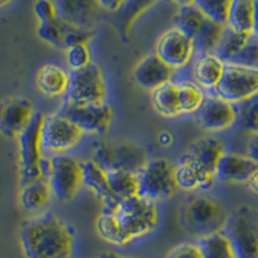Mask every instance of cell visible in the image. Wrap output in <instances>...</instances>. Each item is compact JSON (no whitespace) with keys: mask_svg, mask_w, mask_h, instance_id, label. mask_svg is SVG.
Instances as JSON below:
<instances>
[{"mask_svg":"<svg viewBox=\"0 0 258 258\" xmlns=\"http://www.w3.org/2000/svg\"><path fill=\"white\" fill-rule=\"evenodd\" d=\"M59 112L77 124L83 133H103L112 121V107L105 102L79 103L66 100Z\"/></svg>","mask_w":258,"mask_h":258,"instance_id":"13","label":"cell"},{"mask_svg":"<svg viewBox=\"0 0 258 258\" xmlns=\"http://www.w3.org/2000/svg\"><path fill=\"white\" fill-rule=\"evenodd\" d=\"M156 2L158 0H126V3L120 9V25L124 34H126L133 22Z\"/></svg>","mask_w":258,"mask_h":258,"instance_id":"35","label":"cell"},{"mask_svg":"<svg viewBox=\"0 0 258 258\" xmlns=\"http://www.w3.org/2000/svg\"><path fill=\"white\" fill-rule=\"evenodd\" d=\"M107 173V179L111 191L119 200L138 195V178L137 173L129 170H110Z\"/></svg>","mask_w":258,"mask_h":258,"instance_id":"29","label":"cell"},{"mask_svg":"<svg viewBox=\"0 0 258 258\" xmlns=\"http://www.w3.org/2000/svg\"><path fill=\"white\" fill-rule=\"evenodd\" d=\"M68 100L79 103L105 102L106 85L102 71L96 63L69 74Z\"/></svg>","mask_w":258,"mask_h":258,"instance_id":"10","label":"cell"},{"mask_svg":"<svg viewBox=\"0 0 258 258\" xmlns=\"http://www.w3.org/2000/svg\"><path fill=\"white\" fill-rule=\"evenodd\" d=\"M92 160L105 172L121 169L138 173L149 159L138 145L131 141H119L98 145L94 149Z\"/></svg>","mask_w":258,"mask_h":258,"instance_id":"7","label":"cell"},{"mask_svg":"<svg viewBox=\"0 0 258 258\" xmlns=\"http://www.w3.org/2000/svg\"><path fill=\"white\" fill-rule=\"evenodd\" d=\"M248 183V187L253 191L254 194L258 195V168L252 173V176L249 177V179L246 181Z\"/></svg>","mask_w":258,"mask_h":258,"instance_id":"45","label":"cell"},{"mask_svg":"<svg viewBox=\"0 0 258 258\" xmlns=\"http://www.w3.org/2000/svg\"><path fill=\"white\" fill-rule=\"evenodd\" d=\"M11 2H12V0H0V8H2V7L8 6V4L11 3Z\"/></svg>","mask_w":258,"mask_h":258,"instance_id":"49","label":"cell"},{"mask_svg":"<svg viewBox=\"0 0 258 258\" xmlns=\"http://www.w3.org/2000/svg\"><path fill=\"white\" fill-rule=\"evenodd\" d=\"M125 3L126 0H98L101 8L109 12H119Z\"/></svg>","mask_w":258,"mask_h":258,"instance_id":"43","label":"cell"},{"mask_svg":"<svg viewBox=\"0 0 258 258\" xmlns=\"http://www.w3.org/2000/svg\"><path fill=\"white\" fill-rule=\"evenodd\" d=\"M155 54L174 70L185 68L192 58V39L173 27L159 38Z\"/></svg>","mask_w":258,"mask_h":258,"instance_id":"14","label":"cell"},{"mask_svg":"<svg viewBox=\"0 0 258 258\" xmlns=\"http://www.w3.org/2000/svg\"><path fill=\"white\" fill-rule=\"evenodd\" d=\"M236 123L250 135L258 131V93L236 103Z\"/></svg>","mask_w":258,"mask_h":258,"instance_id":"33","label":"cell"},{"mask_svg":"<svg viewBox=\"0 0 258 258\" xmlns=\"http://www.w3.org/2000/svg\"><path fill=\"white\" fill-rule=\"evenodd\" d=\"M254 34H258V0H254Z\"/></svg>","mask_w":258,"mask_h":258,"instance_id":"47","label":"cell"},{"mask_svg":"<svg viewBox=\"0 0 258 258\" xmlns=\"http://www.w3.org/2000/svg\"><path fill=\"white\" fill-rule=\"evenodd\" d=\"M44 117L43 112H34L30 123L17 137L22 186L38 178H43L40 163L44 156L43 155V147H41V128H43Z\"/></svg>","mask_w":258,"mask_h":258,"instance_id":"5","label":"cell"},{"mask_svg":"<svg viewBox=\"0 0 258 258\" xmlns=\"http://www.w3.org/2000/svg\"><path fill=\"white\" fill-rule=\"evenodd\" d=\"M34 13L40 24L41 22H49L58 17L54 0H36L34 4Z\"/></svg>","mask_w":258,"mask_h":258,"instance_id":"41","label":"cell"},{"mask_svg":"<svg viewBox=\"0 0 258 258\" xmlns=\"http://www.w3.org/2000/svg\"><path fill=\"white\" fill-rule=\"evenodd\" d=\"M167 258H203V254L198 244L182 243L169 250Z\"/></svg>","mask_w":258,"mask_h":258,"instance_id":"42","label":"cell"},{"mask_svg":"<svg viewBox=\"0 0 258 258\" xmlns=\"http://www.w3.org/2000/svg\"><path fill=\"white\" fill-rule=\"evenodd\" d=\"M36 84L47 96H61L68 91L69 74L56 64H45L38 73Z\"/></svg>","mask_w":258,"mask_h":258,"instance_id":"23","label":"cell"},{"mask_svg":"<svg viewBox=\"0 0 258 258\" xmlns=\"http://www.w3.org/2000/svg\"><path fill=\"white\" fill-rule=\"evenodd\" d=\"M225 153V144L216 136L198 138L188 149L185 156L203 177V190H208L214 185L216 168L221 156Z\"/></svg>","mask_w":258,"mask_h":258,"instance_id":"11","label":"cell"},{"mask_svg":"<svg viewBox=\"0 0 258 258\" xmlns=\"http://www.w3.org/2000/svg\"><path fill=\"white\" fill-rule=\"evenodd\" d=\"M66 29H68V24H64L63 21L57 17L56 20L49 21V22L39 24L38 35L41 40H44L48 44L61 48L63 47V38Z\"/></svg>","mask_w":258,"mask_h":258,"instance_id":"36","label":"cell"},{"mask_svg":"<svg viewBox=\"0 0 258 258\" xmlns=\"http://www.w3.org/2000/svg\"><path fill=\"white\" fill-rule=\"evenodd\" d=\"M48 183L52 194L61 202H70L83 186L82 161L70 155L57 154L50 158Z\"/></svg>","mask_w":258,"mask_h":258,"instance_id":"9","label":"cell"},{"mask_svg":"<svg viewBox=\"0 0 258 258\" xmlns=\"http://www.w3.org/2000/svg\"><path fill=\"white\" fill-rule=\"evenodd\" d=\"M31 101L25 97H13L0 102V133L15 138L27 126L34 115Z\"/></svg>","mask_w":258,"mask_h":258,"instance_id":"16","label":"cell"},{"mask_svg":"<svg viewBox=\"0 0 258 258\" xmlns=\"http://www.w3.org/2000/svg\"><path fill=\"white\" fill-rule=\"evenodd\" d=\"M100 258H129V257H124V255L117 254L115 252H103L101 253Z\"/></svg>","mask_w":258,"mask_h":258,"instance_id":"46","label":"cell"},{"mask_svg":"<svg viewBox=\"0 0 258 258\" xmlns=\"http://www.w3.org/2000/svg\"><path fill=\"white\" fill-rule=\"evenodd\" d=\"M226 25L236 31H254V0H231Z\"/></svg>","mask_w":258,"mask_h":258,"instance_id":"24","label":"cell"},{"mask_svg":"<svg viewBox=\"0 0 258 258\" xmlns=\"http://www.w3.org/2000/svg\"><path fill=\"white\" fill-rule=\"evenodd\" d=\"M137 178L138 195L153 202L172 197L177 188L174 165L164 158L147 160L137 173Z\"/></svg>","mask_w":258,"mask_h":258,"instance_id":"6","label":"cell"},{"mask_svg":"<svg viewBox=\"0 0 258 258\" xmlns=\"http://www.w3.org/2000/svg\"><path fill=\"white\" fill-rule=\"evenodd\" d=\"M206 20L207 17L203 15L202 11L195 4H191V6L179 7L174 22H176V29L192 39Z\"/></svg>","mask_w":258,"mask_h":258,"instance_id":"30","label":"cell"},{"mask_svg":"<svg viewBox=\"0 0 258 258\" xmlns=\"http://www.w3.org/2000/svg\"><path fill=\"white\" fill-rule=\"evenodd\" d=\"M96 229L98 231V235L106 241L116 244V245H125L120 227L117 225L116 218L112 212L103 211V213L97 218Z\"/></svg>","mask_w":258,"mask_h":258,"instance_id":"34","label":"cell"},{"mask_svg":"<svg viewBox=\"0 0 258 258\" xmlns=\"http://www.w3.org/2000/svg\"><path fill=\"white\" fill-rule=\"evenodd\" d=\"M199 248L203 258H236L229 238L223 231L199 239Z\"/></svg>","mask_w":258,"mask_h":258,"instance_id":"28","label":"cell"},{"mask_svg":"<svg viewBox=\"0 0 258 258\" xmlns=\"http://www.w3.org/2000/svg\"><path fill=\"white\" fill-rule=\"evenodd\" d=\"M174 69L159 58L155 53L145 57L135 68L133 77L138 85L147 91H154L160 85L172 82Z\"/></svg>","mask_w":258,"mask_h":258,"instance_id":"19","label":"cell"},{"mask_svg":"<svg viewBox=\"0 0 258 258\" xmlns=\"http://www.w3.org/2000/svg\"><path fill=\"white\" fill-rule=\"evenodd\" d=\"M227 218L229 213L220 202L203 195L188 198L179 213L182 229L199 239L222 231Z\"/></svg>","mask_w":258,"mask_h":258,"instance_id":"2","label":"cell"},{"mask_svg":"<svg viewBox=\"0 0 258 258\" xmlns=\"http://www.w3.org/2000/svg\"><path fill=\"white\" fill-rule=\"evenodd\" d=\"M20 244L26 258H73L74 232L52 212L24 221Z\"/></svg>","mask_w":258,"mask_h":258,"instance_id":"1","label":"cell"},{"mask_svg":"<svg viewBox=\"0 0 258 258\" xmlns=\"http://www.w3.org/2000/svg\"><path fill=\"white\" fill-rule=\"evenodd\" d=\"M68 64L71 71L80 70L91 63V52L87 45H74L68 48Z\"/></svg>","mask_w":258,"mask_h":258,"instance_id":"39","label":"cell"},{"mask_svg":"<svg viewBox=\"0 0 258 258\" xmlns=\"http://www.w3.org/2000/svg\"><path fill=\"white\" fill-rule=\"evenodd\" d=\"M52 191L47 178H38L22 186L20 204L26 212H39L49 203Z\"/></svg>","mask_w":258,"mask_h":258,"instance_id":"22","label":"cell"},{"mask_svg":"<svg viewBox=\"0 0 258 258\" xmlns=\"http://www.w3.org/2000/svg\"><path fill=\"white\" fill-rule=\"evenodd\" d=\"M198 121L209 132H221L236 123V106L221 97L206 96L198 110Z\"/></svg>","mask_w":258,"mask_h":258,"instance_id":"15","label":"cell"},{"mask_svg":"<svg viewBox=\"0 0 258 258\" xmlns=\"http://www.w3.org/2000/svg\"><path fill=\"white\" fill-rule=\"evenodd\" d=\"M91 39V29H83V27H75L68 25V29H66V32H64L63 47L70 48L74 47V45H88Z\"/></svg>","mask_w":258,"mask_h":258,"instance_id":"40","label":"cell"},{"mask_svg":"<svg viewBox=\"0 0 258 258\" xmlns=\"http://www.w3.org/2000/svg\"><path fill=\"white\" fill-rule=\"evenodd\" d=\"M112 213L125 244L153 231L159 220L155 202L140 195L120 200Z\"/></svg>","mask_w":258,"mask_h":258,"instance_id":"3","label":"cell"},{"mask_svg":"<svg viewBox=\"0 0 258 258\" xmlns=\"http://www.w3.org/2000/svg\"><path fill=\"white\" fill-rule=\"evenodd\" d=\"M232 63L246 68H258V34L252 32L248 36L245 45Z\"/></svg>","mask_w":258,"mask_h":258,"instance_id":"38","label":"cell"},{"mask_svg":"<svg viewBox=\"0 0 258 258\" xmlns=\"http://www.w3.org/2000/svg\"><path fill=\"white\" fill-rule=\"evenodd\" d=\"M174 179L177 187L186 191H192L197 188H203V177L198 169L191 164V161L186 156L181 159L179 164L174 167Z\"/></svg>","mask_w":258,"mask_h":258,"instance_id":"32","label":"cell"},{"mask_svg":"<svg viewBox=\"0 0 258 258\" xmlns=\"http://www.w3.org/2000/svg\"><path fill=\"white\" fill-rule=\"evenodd\" d=\"M177 85H178L179 112L182 114L198 112L206 98L203 89L192 82H182Z\"/></svg>","mask_w":258,"mask_h":258,"instance_id":"31","label":"cell"},{"mask_svg":"<svg viewBox=\"0 0 258 258\" xmlns=\"http://www.w3.org/2000/svg\"><path fill=\"white\" fill-rule=\"evenodd\" d=\"M258 93V68L226 63L225 71L213 94L222 100L236 103L243 102Z\"/></svg>","mask_w":258,"mask_h":258,"instance_id":"8","label":"cell"},{"mask_svg":"<svg viewBox=\"0 0 258 258\" xmlns=\"http://www.w3.org/2000/svg\"><path fill=\"white\" fill-rule=\"evenodd\" d=\"M249 35L250 34L236 31L226 25L220 43L213 54H216L225 63H232L245 45Z\"/></svg>","mask_w":258,"mask_h":258,"instance_id":"25","label":"cell"},{"mask_svg":"<svg viewBox=\"0 0 258 258\" xmlns=\"http://www.w3.org/2000/svg\"><path fill=\"white\" fill-rule=\"evenodd\" d=\"M236 258H258V209L241 206L229 214L225 229Z\"/></svg>","mask_w":258,"mask_h":258,"instance_id":"4","label":"cell"},{"mask_svg":"<svg viewBox=\"0 0 258 258\" xmlns=\"http://www.w3.org/2000/svg\"><path fill=\"white\" fill-rule=\"evenodd\" d=\"M82 136V129L58 111L44 117L41 128V147L43 151L64 153L79 144Z\"/></svg>","mask_w":258,"mask_h":258,"instance_id":"12","label":"cell"},{"mask_svg":"<svg viewBox=\"0 0 258 258\" xmlns=\"http://www.w3.org/2000/svg\"><path fill=\"white\" fill-rule=\"evenodd\" d=\"M225 66V62L221 61L213 53L199 54L192 66L194 83L202 89L213 91L222 78Z\"/></svg>","mask_w":258,"mask_h":258,"instance_id":"21","label":"cell"},{"mask_svg":"<svg viewBox=\"0 0 258 258\" xmlns=\"http://www.w3.org/2000/svg\"><path fill=\"white\" fill-rule=\"evenodd\" d=\"M154 109L163 116H176L179 112L178 85L174 82H168L155 88L151 94Z\"/></svg>","mask_w":258,"mask_h":258,"instance_id":"26","label":"cell"},{"mask_svg":"<svg viewBox=\"0 0 258 258\" xmlns=\"http://www.w3.org/2000/svg\"><path fill=\"white\" fill-rule=\"evenodd\" d=\"M57 16L64 24L91 29L101 8L98 0H54Z\"/></svg>","mask_w":258,"mask_h":258,"instance_id":"17","label":"cell"},{"mask_svg":"<svg viewBox=\"0 0 258 258\" xmlns=\"http://www.w3.org/2000/svg\"><path fill=\"white\" fill-rule=\"evenodd\" d=\"M225 26V24H220V22L207 18L199 31L197 32V35L192 38L194 52H197L198 54L214 53L218 43H220Z\"/></svg>","mask_w":258,"mask_h":258,"instance_id":"27","label":"cell"},{"mask_svg":"<svg viewBox=\"0 0 258 258\" xmlns=\"http://www.w3.org/2000/svg\"><path fill=\"white\" fill-rule=\"evenodd\" d=\"M248 156L258 164V131L250 136V140L248 142Z\"/></svg>","mask_w":258,"mask_h":258,"instance_id":"44","label":"cell"},{"mask_svg":"<svg viewBox=\"0 0 258 258\" xmlns=\"http://www.w3.org/2000/svg\"><path fill=\"white\" fill-rule=\"evenodd\" d=\"M257 168V163L248 155L226 151L216 168V179L227 183H246Z\"/></svg>","mask_w":258,"mask_h":258,"instance_id":"20","label":"cell"},{"mask_svg":"<svg viewBox=\"0 0 258 258\" xmlns=\"http://www.w3.org/2000/svg\"><path fill=\"white\" fill-rule=\"evenodd\" d=\"M195 6L207 18L226 25L231 0H195Z\"/></svg>","mask_w":258,"mask_h":258,"instance_id":"37","label":"cell"},{"mask_svg":"<svg viewBox=\"0 0 258 258\" xmlns=\"http://www.w3.org/2000/svg\"><path fill=\"white\" fill-rule=\"evenodd\" d=\"M83 185L91 190L103 206V211L114 212L120 200L111 191L107 179V173L97 165L93 160H85L82 163Z\"/></svg>","mask_w":258,"mask_h":258,"instance_id":"18","label":"cell"},{"mask_svg":"<svg viewBox=\"0 0 258 258\" xmlns=\"http://www.w3.org/2000/svg\"><path fill=\"white\" fill-rule=\"evenodd\" d=\"M172 3L177 4L178 7H185V6H191V4L195 3V0H170Z\"/></svg>","mask_w":258,"mask_h":258,"instance_id":"48","label":"cell"}]
</instances>
